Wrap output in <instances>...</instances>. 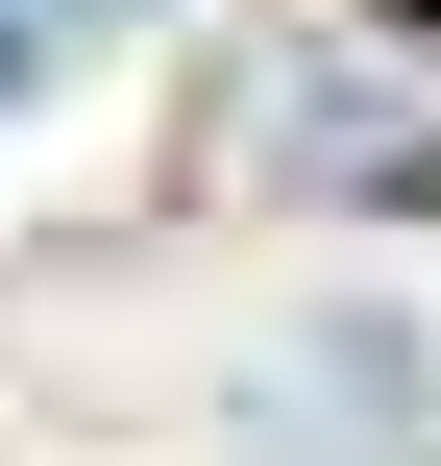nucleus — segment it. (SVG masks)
I'll return each instance as SVG.
<instances>
[{
	"instance_id": "nucleus-1",
	"label": "nucleus",
	"mask_w": 441,
	"mask_h": 466,
	"mask_svg": "<svg viewBox=\"0 0 441 466\" xmlns=\"http://www.w3.org/2000/svg\"><path fill=\"white\" fill-rule=\"evenodd\" d=\"M0 74H25V0H0Z\"/></svg>"
}]
</instances>
